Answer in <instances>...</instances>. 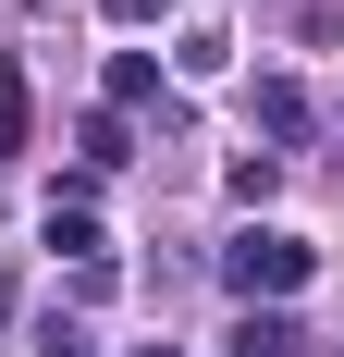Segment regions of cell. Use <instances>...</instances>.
<instances>
[{
    "mask_svg": "<svg viewBox=\"0 0 344 357\" xmlns=\"http://www.w3.org/2000/svg\"><path fill=\"white\" fill-rule=\"evenodd\" d=\"M308 271H320V247H308V234H283V222H246L234 247H221V284H234L246 308H283Z\"/></svg>",
    "mask_w": 344,
    "mask_h": 357,
    "instance_id": "obj_1",
    "label": "cell"
},
{
    "mask_svg": "<svg viewBox=\"0 0 344 357\" xmlns=\"http://www.w3.org/2000/svg\"><path fill=\"white\" fill-rule=\"evenodd\" d=\"M246 111H258V136H271V160H283V148H308V123H320L295 74H258V99H246Z\"/></svg>",
    "mask_w": 344,
    "mask_h": 357,
    "instance_id": "obj_2",
    "label": "cell"
},
{
    "mask_svg": "<svg viewBox=\"0 0 344 357\" xmlns=\"http://www.w3.org/2000/svg\"><path fill=\"white\" fill-rule=\"evenodd\" d=\"M99 111H123V123H136V111H160L172 123V86H160V50H111V99Z\"/></svg>",
    "mask_w": 344,
    "mask_h": 357,
    "instance_id": "obj_3",
    "label": "cell"
},
{
    "mask_svg": "<svg viewBox=\"0 0 344 357\" xmlns=\"http://www.w3.org/2000/svg\"><path fill=\"white\" fill-rule=\"evenodd\" d=\"M234 357H308L295 308H246V321H234Z\"/></svg>",
    "mask_w": 344,
    "mask_h": 357,
    "instance_id": "obj_4",
    "label": "cell"
},
{
    "mask_svg": "<svg viewBox=\"0 0 344 357\" xmlns=\"http://www.w3.org/2000/svg\"><path fill=\"white\" fill-rule=\"evenodd\" d=\"M74 148H86V173H123V160H136V123H123V111H86Z\"/></svg>",
    "mask_w": 344,
    "mask_h": 357,
    "instance_id": "obj_5",
    "label": "cell"
},
{
    "mask_svg": "<svg viewBox=\"0 0 344 357\" xmlns=\"http://www.w3.org/2000/svg\"><path fill=\"white\" fill-rule=\"evenodd\" d=\"M37 357H99V345H86L74 321H49V333H37Z\"/></svg>",
    "mask_w": 344,
    "mask_h": 357,
    "instance_id": "obj_6",
    "label": "cell"
},
{
    "mask_svg": "<svg viewBox=\"0 0 344 357\" xmlns=\"http://www.w3.org/2000/svg\"><path fill=\"white\" fill-rule=\"evenodd\" d=\"M111 25H160V0H111Z\"/></svg>",
    "mask_w": 344,
    "mask_h": 357,
    "instance_id": "obj_7",
    "label": "cell"
},
{
    "mask_svg": "<svg viewBox=\"0 0 344 357\" xmlns=\"http://www.w3.org/2000/svg\"><path fill=\"white\" fill-rule=\"evenodd\" d=\"M0 321H13V271H0Z\"/></svg>",
    "mask_w": 344,
    "mask_h": 357,
    "instance_id": "obj_8",
    "label": "cell"
},
{
    "mask_svg": "<svg viewBox=\"0 0 344 357\" xmlns=\"http://www.w3.org/2000/svg\"><path fill=\"white\" fill-rule=\"evenodd\" d=\"M136 357H185V345H136Z\"/></svg>",
    "mask_w": 344,
    "mask_h": 357,
    "instance_id": "obj_9",
    "label": "cell"
}]
</instances>
